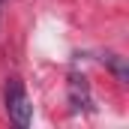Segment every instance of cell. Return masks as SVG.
I'll use <instances>...</instances> for the list:
<instances>
[{"label":"cell","mask_w":129,"mask_h":129,"mask_svg":"<svg viewBox=\"0 0 129 129\" xmlns=\"http://www.w3.org/2000/svg\"><path fill=\"white\" fill-rule=\"evenodd\" d=\"M6 114H9V120L15 123V126H30L33 120V105H30V96H27V90H24V84H21V78H9L6 81Z\"/></svg>","instance_id":"1"},{"label":"cell","mask_w":129,"mask_h":129,"mask_svg":"<svg viewBox=\"0 0 129 129\" xmlns=\"http://www.w3.org/2000/svg\"><path fill=\"white\" fill-rule=\"evenodd\" d=\"M66 96H69V105H72V111H75V114H78V111H90V105H93L90 84H87V78H84V75H78V72H72V75H69Z\"/></svg>","instance_id":"2"},{"label":"cell","mask_w":129,"mask_h":129,"mask_svg":"<svg viewBox=\"0 0 129 129\" xmlns=\"http://www.w3.org/2000/svg\"><path fill=\"white\" fill-rule=\"evenodd\" d=\"M105 63H108V69L114 72V78H117L120 84H126V81H129L126 63H123V57H120V54H105Z\"/></svg>","instance_id":"3"},{"label":"cell","mask_w":129,"mask_h":129,"mask_svg":"<svg viewBox=\"0 0 129 129\" xmlns=\"http://www.w3.org/2000/svg\"><path fill=\"white\" fill-rule=\"evenodd\" d=\"M0 12H3V0H0Z\"/></svg>","instance_id":"4"}]
</instances>
